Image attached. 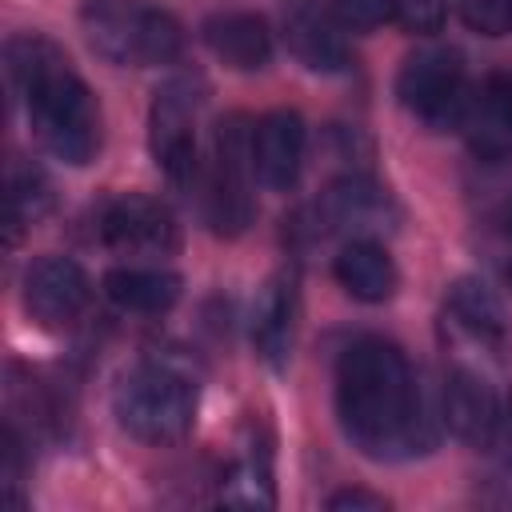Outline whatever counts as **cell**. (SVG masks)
I'll use <instances>...</instances> for the list:
<instances>
[{"label":"cell","instance_id":"2","mask_svg":"<svg viewBox=\"0 0 512 512\" xmlns=\"http://www.w3.org/2000/svg\"><path fill=\"white\" fill-rule=\"evenodd\" d=\"M8 76L28 104L36 140L64 164H88L100 148V108L68 56L28 32L8 40Z\"/></svg>","mask_w":512,"mask_h":512},{"label":"cell","instance_id":"6","mask_svg":"<svg viewBox=\"0 0 512 512\" xmlns=\"http://www.w3.org/2000/svg\"><path fill=\"white\" fill-rule=\"evenodd\" d=\"M252 132L240 116H228L216 132V156L212 172L204 176V220L220 236H240L252 220Z\"/></svg>","mask_w":512,"mask_h":512},{"label":"cell","instance_id":"7","mask_svg":"<svg viewBox=\"0 0 512 512\" xmlns=\"http://www.w3.org/2000/svg\"><path fill=\"white\" fill-rule=\"evenodd\" d=\"M196 104H200V88L192 80H172L156 92V104H152V116H148V144H152L156 168L176 188H188L200 172V160H196Z\"/></svg>","mask_w":512,"mask_h":512},{"label":"cell","instance_id":"4","mask_svg":"<svg viewBox=\"0 0 512 512\" xmlns=\"http://www.w3.org/2000/svg\"><path fill=\"white\" fill-rule=\"evenodd\" d=\"M116 416L144 444H172L196 420V384L172 364H140L116 384Z\"/></svg>","mask_w":512,"mask_h":512},{"label":"cell","instance_id":"18","mask_svg":"<svg viewBox=\"0 0 512 512\" xmlns=\"http://www.w3.org/2000/svg\"><path fill=\"white\" fill-rule=\"evenodd\" d=\"M448 316H452V324H456L464 336H472V340L484 344V348H500L504 336H508L504 304L496 300V292H492L484 280H472V276L456 280V284L448 288Z\"/></svg>","mask_w":512,"mask_h":512},{"label":"cell","instance_id":"20","mask_svg":"<svg viewBox=\"0 0 512 512\" xmlns=\"http://www.w3.org/2000/svg\"><path fill=\"white\" fill-rule=\"evenodd\" d=\"M220 504L228 508H272L276 504V484H272V468H268V452H244L220 480Z\"/></svg>","mask_w":512,"mask_h":512},{"label":"cell","instance_id":"22","mask_svg":"<svg viewBox=\"0 0 512 512\" xmlns=\"http://www.w3.org/2000/svg\"><path fill=\"white\" fill-rule=\"evenodd\" d=\"M328 16L344 32H372L388 20H396V0H332Z\"/></svg>","mask_w":512,"mask_h":512},{"label":"cell","instance_id":"19","mask_svg":"<svg viewBox=\"0 0 512 512\" xmlns=\"http://www.w3.org/2000/svg\"><path fill=\"white\" fill-rule=\"evenodd\" d=\"M104 296L140 316H160L180 300V276L160 268H112L104 276Z\"/></svg>","mask_w":512,"mask_h":512},{"label":"cell","instance_id":"26","mask_svg":"<svg viewBox=\"0 0 512 512\" xmlns=\"http://www.w3.org/2000/svg\"><path fill=\"white\" fill-rule=\"evenodd\" d=\"M328 508L332 512H384L388 500L376 492H364V488H344V492L328 496Z\"/></svg>","mask_w":512,"mask_h":512},{"label":"cell","instance_id":"15","mask_svg":"<svg viewBox=\"0 0 512 512\" xmlns=\"http://www.w3.org/2000/svg\"><path fill=\"white\" fill-rule=\"evenodd\" d=\"M204 44L236 72H256L272 56V32L256 12H220L204 24Z\"/></svg>","mask_w":512,"mask_h":512},{"label":"cell","instance_id":"14","mask_svg":"<svg viewBox=\"0 0 512 512\" xmlns=\"http://www.w3.org/2000/svg\"><path fill=\"white\" fill-rule=\"evenodd\" d=\"M292 328H296V284L292 276H272L252 304V344L264 364L284 368L292 356Z\"/></svg>","mask_w":512,"mask_h":512},{"label":"cell","instance_id":"3","mask_svg":"<svg viewBox=\"0 0 512 512\" xmlns=\"http://www.w3.org/2000/svg\"><path fill=\"white\" fill-rule=\"evenodd\" d=\"M80 24L92 52L132 68L168 64L184 44L180 24L164 8H152L140 0H84Z\"/></svg>","mask_w":512,"mask_h":512},{"label":"cell","instance_id":"27","mask_svg":"<svg viewBox=\"0 0 512 512\" xmlns=\"http://www.w3.org/2000/svg\"><path fill=\"white\" fill-rule=\"evenodd\" d=\"M508 224H512V208H508Z\"/></svg>","mask_w":512,"mask_h":512},{"label":"cell","instance_id":"1","mask_svg":"<svg viewBox=\"0 0 512 512\" xmlns=\"http://www.w3.org/2000/svg\"><path fill=\"white\" fill-rule=\"evenodd\" d=\"M336 412L344 436L364 456L420 452L428 436V416L420 404L416 376L404 352L388 340H356L336 368Z\"/></svg>","mask_w":512,"mask_h":512},{"label":"cell","instance_id":"24","mask_svg":"<svg viewBox=\"0 0 512 512\" xmlns=\"http://www.w3.org/2000/svg\"><path fill=\"white\" fill-rule=\"evenodd\" d=\"M444 16H448V0H396V24L404 32H420V36L440 32Z\"/></svg>","mask_w":512,"mask_h":512},{"label":"cell","instance_id":"16","mask_svg":"<svg viewBox=\"0 0 512 512\" xmlns=\"http://www.w3.org/2000/svg\"><path fill=\"white\" fill-rule=\"evenodd\" d=\"M284 40L292 48V56L312 68V72H340L348 68V44L340 36V24L328 12L316 8H296L284 24Z\"/></svg>","mask_w":512,"mask_h":512},{"label":"cell","instance_id":"12","mask_svg":"<svg viewBox=\"0 0 512 512\" xmlns=\"http://www.w3.org/2000/svg\"><path fill=\"white\" fill-rule=\"evenodd\" d=\"M304 160V120L296 112H268L252 132V168L260 184L284 192L296 184Z\"/></svg>","mask_w":512,"mask_h":512},{"label":"cell","instance_id":"21","mask_svg":"<svg viewBox=\"0 0 512 512\" xmlns=\"http://www.w3.org/2000/svg\"><path fill=\"white\" fill-rule=\"evenodd\" d=\"M52 204V192H48V180L36 172V168H12V180H8V244L20 240L24 228H32Z\"/></svg>","mask_w":512,"mask_h":512},{"label":"cell","instance_id":"5","mask_svg":"<svg viewBox=\"0 0 512 512\" xmlns=\"http://www.w3.org/2000/svg\"><path fill=\"white\" fill-rule=\"evenodd\" d=\"M396 96L428 128H460L472 100L464 64L452 48H420L408 56L396 76Z\"/></svg>","mask_w":512,"mask_h":512},{"label":"cell","instance_id":"23","mask_svg":"<svg viewBox=\"0 0 512 512\" xmlns=\"http://www.w3.org/2000/svg\"><path fill=\"white\" fill-rule=\"evenodd\" d=\"M460 16L480 36H500L512 28V0H460Z\"/></svg>","mask_w":512,"mask_h":512},{"label":"cell","instance_id":"25","mask_svg":"<svg viewBox=\"0 0 512 512\" xmlns=\"http://www.w3.org/2000/svg\"><path fill=\"white\" fill-rule=\"evenodd\" d=\"M496 460L504 472H512V396L500 400V412H496V424H492V436H488Z\"/></svg>","mask_w":512,"mask_h":512},{"label":"cell","instance_id":"13","mask_svg":"<svg viewBox=\"0 0 512 512\" xmlns=\"http://www.w3.org/2000/svg\"><path fill=\"white\" fill-rule=\"evenodd\" d=\"M460 128H468V140L480 156L512 152V68H496L480 84V92L468 100Z\"/></svg>","mask_w":512,"mask_h":512},{"label":"cell","instance_id":"11","mask_svg":"<svg viewBox=\"0 0 512 512\" xmlns=\"http://www.w3.org/2000/svg\"><path fill=\"white\" fill-rule=\"evenodd\" d=\"M500 400L492 392V384L476 372L456 364L444 376V396H440V416L452 428V436H460L464 444H488L492 424H496Z\"/></svg>","mask_w":512,"mask_h":512},{"label":"cell","instance_id":"10","mask_svg":"<svg viewBox=\"0 0 512 512\" xmlns=\"http://www.w3.org/2000/svg\"><path fill=\"white\" fill-rule=\"evenodd\" d=\"M316 216H320V224L332 228V232H348L352 240H356V236H368V240H372L376 232H384V228L392 224V200H388V192H384L380 184H372L368 176H344V180H336V184L320 196Z\"/></svg>","mask_w":512,"mask_h":512},{"label":"cell","instance_id":"9","mask_svg":"<svg viewBox=\"0 0 512 512\" xmlns=\"http://www.w3.org/2000/svg\"><path fill=\"white\" fill-rule=\"evenodd\" d=\"M100 240L124 256H164L176 248V220L152 196H116L100 216Z\"/></svg>","mask_w":512,"mask_h":512},{"label":"cell","instance_id":"17","mask_svg":"<svg viewBox=\"0 0 512 512\" xmlns=\"http://www.w3.org/2000/svg\"><path fill=\"white\" fill-rule=\"evenodd\" d=\"M336 280L364 304H380L396 292V264L384 244L356 236L336 252Z\"/></svg>","mask_w":512,"mask_h":512},{"label":"cell","instance_id":"8","mask_svg":"<svg viewBox=\"0 0 512 512\" xmlns=\"http://www.w3.org/2000/svg\"><path fill=\"white\" fill-rule=\"evenodd\" d=\"M88 304V276L68 256H40L24 272V308L40 328H72Z\"/></svg>","mask_w":512,"mask_h":512}]
</instances>
